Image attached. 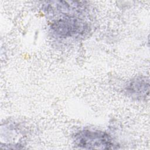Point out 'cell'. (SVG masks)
<instances>
[{
  "mask_svg": "<svg viewBox=\"0 0 150 150\" xmlns=\"http://www.w3.org/2000/svg\"><path fill=\"white\" fill-rule=\"evenodd\" d=\"M75 145L83 149H111L116 148L110 135L105 132L84 129L77 132L73 136Z\"/></svg>",
  "mask_w": 150,
  "mask_h": 150,
  "instance_id": "1",
  "label": "cell"
},
{
  "mask_svg": "<svg viewBox=\"0 0 150 150\" xmlns=\"http://www.w3.org/2000/svg\"><path fill=\"white\" fill-rule=\"evenodd\" d=\"M149 80L145 76L135 77L131 80L125 86V94L132 98L145 100L149 96Z\"/></svg>",
  "mask_w": 150,
  "mask_h": 150,
  "instance_id": "2",
  "label": "cell"
}]
</instances>
